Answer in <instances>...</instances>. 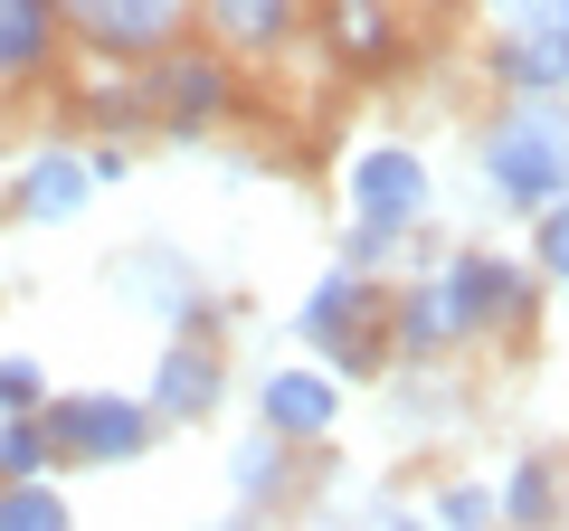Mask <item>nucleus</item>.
Wrapping results in <instances>:
<instances>
[{
  "label": "nucleus",
  "instance_id": "obj_1",
  "mask_svg": "<svg viewBox=\"0 0 569 531\" xmlns=\"http://www.w3.org/2000/svg\"><path fill=\"white\" fill-rule=\"evenodd\" d=\"M475 171L503 209H550L569 190V86L560 96H512L503 114L475 133Z\"/></svg>",
  "mask_w": 569,
  "mask_h": 531
},
{
  "label": "nucleus",
  "instance_id": "obj_2",
  "mask_svg": "<svg viewBox=\"0 0 569 531\" xmlns=\"http://www.w3.org/2000/svg\"><path fill=\"white\" fill-rule=\"evenodd\" d=\"M48 437H58V465H142L162 447V418L142 389H48Z\"/></svg>",
  "mask_w": 569,
  "mask_h": 531
},
{
  "label": "nucleus",
  "instance_id": "obj_3",
  "mask_svg": "<svg viewBox=\"0 0 569 531\" xmlns=\"http://www.w3.org/2000/svg\"><path fill=\"white\" fill-rule=\"evenodd\" d=\"M142 96H152V133H171V143H200V133H219L228 114H238V67H228V48H152L142 58Z\"/></svg>",
  "mask_w": 569,
  "mask_h": 531
},
{
  "label": "nucleus",
  "instance_id": "obj_4",
  "mask_svg": "<svg viewBox=\"0 0 569 531\" xmlns=\"http://www.w3.org/2000/svg\"><path fill=\"white\" fill-rule=\"evenodd\" d=\"M104 294H114L123 313H152L162 332H219V313H228L219 294H209V275L181 257V247H162V238L104 257Z\"/></svg>",
  "mask_w": 569,
  "mask_h": 531
},
{
  "label": "nucleus",
  "instance_id": "obj_5",
  "mask_svg": "<svg viewBox=\"0 0 569 531\" xmlns=\"http://www.w3.org/2000/svg\"><path fill=\"white\" fill-rule=\"evenodd\" d=\"M437 285H447L466 342H485V332H522L531 313H541V266L503 257V247H456V257L437 266Z\"/></svg>",
  "mask_w": 569,
  "mask_h": 531
},
{
  "label": "nucleus",
  "instance_id": "obj_6",
  "mask_svg": "<svg viewBox=\"0 0 569 531\" xmlns=\"http://www.w3.org/2000/svg\"><path fill=\"white\" fill-rule=\"evenodd\" d=\"M342 209L351 219H380V228H427L437 219V162L418 143H361L342 162Z\"/></svg>",
  "mask_w": 569,
  "mask_h": 531
},
{
  "label": "nucleus",
  "instance_id": "obj_7",
  "mask_svg": "<svg viewBox=\"0 0 569 531\" xmlns=\"http://www.w3.org/2000/svg\"><path fill=\"white\" fill-rule=\"evenodd\" d=\"M0 209H10L20 228H48V238H67V228H86V209H96V171H86V152H77V143H29V152H10Z\"/></svg>",
  "mask_w": 569,
  "mask_h": 531
},
{
  "label": "nucleus",
  "instance_id": "obj_8",
  "mask_svg": "<svg viewBox=\"0 0 569 531\" xmlns=\"http://www.w3.org/2000/svg\"><path fill=\"white\" fill-rule=\"evenodd\" d=\"M247 409H257V428L295 437V447H323L342 428V380L323 361H266L247 370Z\"/></svg>",
  "mask_w": 569,
  "mask_h": 531
},
{
  "label": "nucleus",
  "instance_id": "obj_9",
  "mask_svg": "<svg viewBox=\"0 0 569 531\" xmlns=\"http://www.w3.org/2000/svg\"><path fill=\"white\" fill-rule=\"evenodd\" d=\"M142 399H152V418H162V428H209V418L228 409V351L209 342V332H171V342L152 351Z\"/></svg>",
  "mask_w": 569,
  "mask_h": 531
},
{
  "label": "nucleus",
  "instance_id": "obj_10",
  "mask_svg": "<svg viewBox=\"0 0 569 531\" xmlns=\"http://www.w3.org/2000/svg\"><path fill=\"white\" fill-rule=\"evenodd\" d=\"M380 323H389V342H399L408 370H418V361L437 370L456 342H466V323H456V304H447V285H437V275H408V285H389V294H380Z\"/></svg>",
  "mask_w": 569,
  "mask_h": 531
},
{
  "label": "nucleus",
  "instance_id": "obj_11",
  "mask_svg": "<svg viewBox=\"0 0 569 531\" xmlns=\"http://www.w3.org/2000/svg\"><path fill=\"white\" fill-rule=\"evenodd\" d=\"M190 10H200V0H96V10H86V48L142 67L152 48L190 39Z\"/></svg>",
  "mask_w": 569,
  "mask_h": 531
},
{
  "label": "nucleus",
  "instance_id": "obj_12",
  "mask_svg": "<svg viewBox=\"0 0 569 531\" xmlns=\"http://www.w3.org/2000/svg\"><path fill=\"white\" fill-rule=\"evenodd\" d=\"M370 313H380V275H370V266H351V257H332L323 275H313V294L295 304V342L332 351L351 323H370Z\"/></svg>",
  "mask_w": 569,
  "mask_h": 531
},
{
  "label": "nucleus",
  "instance_id": "obj_13",
  "mask_svg": "<svg viewBox=\"0 0 569 531\" xmlns=\"http://www.w3.org/2000/svg\"><path fill=\"white\" fill-rule=\"evenodd\" d=\"M67 67L58 0H0V86H48Z\"/></svg>",
  "mask_w": 569,
  "mask_h": 531
},
{
  "label": "nucleus",
  "instance_id": "obj_14",
  "mask_svg": "<svg viewBox=\"0 0 569 531\" xmlns=\"http://www.w3.org/2000/svg\"><path fill=\"white\" fill-rule=\"evenodd\" d=\"M295 437H276V428H257V437H238L228 447V503L238 512H284L295 503Z\"/></svg>",
  "mask_w": 569,
  "mask_h": 531
},
{
  "label": "nucleus",
  "instance_id": "obj_15",
  "mask_svg": "<svg viewBox=\"0 0 569 531\" xmlns=\"http://www.w3.org/2000/svg\"><path fill=\"white\" fill-rule=\"evenodd\" d=\"M200 20L228 58H276L305 29V0H200Z\"/></svg>",
  "mask_w": 569,
  "mask_h": 531
},
{
  "label": "nucleus",
  "instance_id": "obj_16",
  "mask_svg": "<svg viewBox=\"0 0 569 531\" xmlns=\"http://www.w3.org/2000/svg\"><path fill=\"white\" fill-rule=\"evenodd\" d=\"M485 77L503 86V96H560L569 86V48L550 39V29H493Z\"/></svg>",
  "mask_w": 569,
  "mask_h": 531
},
{
  "label": "nucleus",
  "instance_id": "obj_17",
  "mask_svg": "<svg viewBox=\"0 0 569 531\" xmlns=\"http://www.w3.org/2000/svg\"><path fill=\"white\" fill-rule=\"evenodd\" d=\"M323 29H332V58H342L351 77H380V67L399 58V20H389V0H332Z\"/></svg>",
  "mask_w": 569,
  "mask_h": 531
},
{
  "label": "nucleus",
  "instance_id": "obj_18",
  "mask_svg": "<svg viewBox=\"0 0 569 531\" xmlns=\"http://www.w3.org/2000/svg\"><path fill=\"white\" fill-rule=\"evenodd\" d=\"M67 522H77V503H67L58 465H48V474H10V484H0V531H67Z\"/></svg>",
  "mask_w": 569,
  "mask_h": 531
},
{
  "label": "nucleus",
  "instance_id": "obj_19",
  "mask_svg": "<svg viewBox=\"0 0 569 531\" xmlns=\"http://www.w3.org/2000/svg\"><path fill=\"white\" fill-rule=\"evenodd\" d=\"M86 114H96L104 133H123V143H133V133H152V96H142V67L123 58L114 77H86Z\"/></svg>",
  "mask_w": 569,
  "mask_h": 531
},
{
  "label": "nucleus",
  "instance_id": "obj_20",
  "mask_svg": "<svg viewBox=\"0 0 569 531\" xmlns=\"http://www.w3.org/2000/svg\"><path fill=\"white\" fill-rule=\"evenodd\" d=\"M560 512V465L550 455H522V465L493 484V522H550Z\"/></svg>",
  "mask_w": 569,
  "mask_h": 531
},
{
  "label": "nucleus",
  "instance_id": "obj_21",
  "mask_svg": "<svg viewBox=\"0 0 569 531\" xmlns=\"http://www.w3.org/2000/svg\"><path fill=\"white\" fill-rule=\"evenodd\" d=\"M58 465V437H48L39 409H0V484L10 474H48Z\"/></svg>",
  "mask_w": 569,
  "mask_h": 531
},
{
  "label": "nucleus",
  "instance_id": "obj_22",
  "mask_svg": "<svg viewBox=\"0 0 569 531\" xmlns=\"http://www.w3.org/2000/svg\"><path fill=\"white\" fill-rule=\"evenodd\" d=\"M531 266H541V285H569V190L531 209Z\"/></svg>",
  "mask_w": 569,
  "mask_h": 531
},
{
  "label": "nucleus",
  "instance_id": "obj_23",
  "mask_svg": "<svg viewBox=\"0 0 569 531\" xmlns=\"http://www.w3.org/2000/svg\"><path fill=\"white\" fill-rule=\"evenodd\" d=\"M408 247H418V228H380V219H351V228H342V257L370 266V275H380L389 257H408Z\"/></svg>",
  "mask_w": 569,
  "mask_h": 531
},
{
  "label": "nucleus",
  "instance_id": "obj_24",
  "mask_svg": "<svg viewBox=\"0 0 569 531\" xmlns=\"http://www.w3.org/2000/svg\"><path fill=\"white\" fill-rule=\"evenodd\" d=\"M48 361L39 351H0V409H48Z\"/></svg>",
  "mask_w": 569,
  "mask_h": 531
},
{
  "label": "nucleus",
  "instance_id": "obj_25",
  "mask_svg": "<svg viewBox=\"0 0 569 531\" xmlns=\"http://www.w3.org/2000/svg\"><path fill=\"white\" fill-rule=\"evenodd\" d=\"M427 522H447V531L493 522V484H437V493H427Z\"/></svg>",
  "mask_w": 569,
  "mask_h": 531
},
{
  "label": "nucleus",
  "instance_id": "obj_26",
  "mask_svg": "<svg viewBox=\"0 0 569 531\" xmlns=\"http://www.w3.org/2000/svg\"><path fill=\"white\" fill-rule=\"evenodd\" d=\"M86 171H96V190H123V181H133V152H123V133H96Z\"/></svg>",
  "mask_w": 569,
  "mask_h": 531
},
{
  "label": "nucleus",
  "instance_id": "obj_27",
  "mask_svg": "<svg viewBox=\"0 0 569 531\" xmlns=\"http://www.w3.org/2000/svg\"><path fill=\"white\" fill-rule=\"evenodd\" d=\"M86 10H96V0H58V20H67V29H86Z\"/></svg>",
  "mask_w": 569,
  "mask_h": 531
},
{
  "label": "nucleus",
  "instance_id": "obj_28",
  "mask_svg": "<svg viewBox=\"0 0 569 531\" xmlns=\"http://www.w3.org/2000/svg\"><path fill=\"white\" fill-rule=\"evenodd\" d=\"M0 181H10V143H0Z\"/></svg>",
  "mask_w": 569,
  "mask_h": 531
}]
</instances>
